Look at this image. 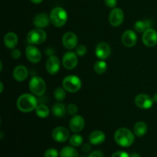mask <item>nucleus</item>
<instances>
[{
	"instance_id": "c85d7f7f",
	"label": "nucleus",
	"mask_w": 157,
	"mask_h": 157,
	"mask_svg": "<svg viewBox=\"0 0 157 157\" xmlns=\"http://www.w3.org/2000/svg\"><path fill=\"white\" fill-rule=\"evenodd\" d=\"M54 97H55V100L58 101H62L65 98L66 93L64 88H61V87H58L55 89V92H54Z\"/></svg>"
},
{
	"instance_id": "f8f14e48",
	"label": "nucleus",
	"mask_w": 157,
	"mask_h": 157,
	"mask_svg": "<svg viewBox=\"0 0 157 157\" xmlns=\"http://www.w3.org/2000/svg\"><path fill=\"white\" fill-rule=\"evenodd\" d=\"M52 138L54 140L58 143H64L69 138V131L64 127H58L52 131Z\"/></svg>"
},
{
	"instance_id": "a878e982",
	"label": "nucleus",
	"mask_w": 157,
	"mask_h": 157,
	"mask_svg": "<svg viewBox=\"0 0 157 157\" xmlns=\"http://www.w3.org/2000/svg\"><path fill=\"white\" fill-rule=\"evenodd\" d=\"M94 71L98 75H103L106 72L107 69V64L104 61H97L94 66Z\"/></svg>"
},
{
	"instance_id": "20e7f679",
	"label": "nucleus",
	"mask_w": 157,
	"mask_h": 157,
	"mask_svg": "<svg viewBox=\"0 0 157 157\" xmlns=\"http://www.w3.org/2000/svg\"><path fill=\"white\" fill-rule=\"evenodd\" d=\"M29 87L32 94L38 97L42 96L46 90L45 82L41 77L38 76H35L31 78Z\"/></svg>"
},
{
	"instance_id": "5701e85b",
	"label": "nucleus",
	"mask_w": 157,
	"mask_h": 157,
	"mask_svg": "<svg viewBox=\"0 0 157 157\" xmlns=\"http://www.w3.org/2000/svg\"><path fill=\"white\" fill-rule=\"evenodd\" d=\"M66 109L65 106L64 104L61 103H57V104H54L52 107V113L55 117H64L66 113Z\"/></svg>"
},
{
	"instance_id": "4be33fe9",
	"label": "nucleus",
	"mask_w": 157,
	"mask_h": 157,
	"mask_svg": "<svg viewBox=\"0 0 157 157\" xmlns=\"http://www.w3.org/2000/svg\"><path fill=\"white\" fill-rule=\"evenodd\" d=\"M148 130V127L147 124L143 121H139L133 127V133L138 137L144 136Z\"/></svg>"
},
{
	"instance_id": "cd10ccee",
	"label": "nucleus",
	"mask_w": 157,
	"mask_h": 157,
	"mask_svg": "<svg viewBox=\"0 0 157 157\" xmlns=\"http://www.w3.org/2000/svg\"><path fill=\"white\" fill-rule=\"evenodd\" d=\"M147 21H137L134 24V29L136 32H144L147 29H150V24H147Z\"/></svg>"
},
{
	"instance_id": "f03ea898",
	"label": "nucleus",
	"mask_w": 157,
	"mask_h": 157,
	"mask_svg": "<svg viewBox=\"0 0 157 157\" xmlns=\"http://www.w3.org/2000/svg\"><path fill=\"white\" fill-rule=\"evenodd\" d=\"M114 140L115 142L121 147H129L134 142V133L128 129L121 127L115 132Z\"/></svg>"
},
{
	"instance_id": "ddd939ff",
	"label": "nucleus",
	"mask_w": 157,
	"mask_h": 157,
	"mask_svg": "<svg viewBox=\"0 0 157 157\" xmlns=\"http://www.w3.org/2000/svg\"><path fill=\"white\" fill-rule=\"evenodd\" d=\"M61 62L58 58L55 55H52L48 58L46 62V70L50 75H56L60 70Z\"/></svg>"
},
{
	"instance_id": "aec40b11",
	"label": "nucleus",
	"mask_w": 157,
	"mask_h": 157,
	"mask_svg": "<svg viewBox=\"0 0 157 157\" xmlns=\"http://www.w3.org/2000/svg\"><path fill=\"white\" fill-rule=\"evenodd\" d=\"M18 42V38L14 32H9L4 37V44L8 48L14 49Z\"/></svg>"
},
{
	"instance_id": "393cba45",
	"label": "nucleus",
	"mask_w": 157,
	"mask_h": 157,
	"mask_svg": "<svg viewBox=\"0 0 157 157\" xmlns=\"http://www.w3.org/2000/svg\"><path fill=\"white\" fill-rule=\"evenodd\" d=\"M35 113L37 116L40 118H46L49 115V109L47 106L44 104L38 105L35 109Z\"/></svg>"
},
{
	"instance_id": "4468645a",
	"label": "nucleus",
	"mask_w": 157,
	"mask_h": 157,
	"mask_svg": "<svg viewBox=\"0 0 157 157\" xmlns=\"http://www.w3.org/2000/svg\"><path fill=\"white\" fill-rule=\"evenodd\" d=\"M78 39L77 35L73 32H66L62 38V44L67 49H73L78 46Z\"/></svg>"
},
{
	"instance_id": "f704fd0d",
	"label": "nucleus",
	"mask_w": 157,
	"mask_h": 157,
	"mask_svg": "<svg viewBox=\"0 0 157 157\" xmlns=\"http://www.w3.org/2000/svg\"><path fill=\"white\" fill-rule=\"evenodd\" d=\"M111 157H130L128 153L124 151H117L113 153Z\"/></svg>"
},
{
	"instance_id": "2eb2a0df",
	"label": "nucleus",
	"mask_w": 157,
	"mask_h": 157,
	"mask_svg": "<svg viewBox=\"0 0 157 157\" xmlns=\"http://www.w3.org/2000/svg\"><path fill=\"white\" fill-rule=\"evenodd\" d=\"M111 53V49L108 44L106 42H101L97 45L95 49L96 56L101 60H105L110 57Z\"/></svg>"
},
{
	"instance_id": "412c9836",
	"label": "nucleus",
	"mask_w": 157,
	"mask_h": 157,
	"mask_svg": "<svg viewBox=\"0 0 157 157\" xmlns=\"http://www.w3.org/2000/svg\"><path fill=\"white\" fill-rule=\"evenodd\" d=\"M106 136L104 132L101 130H95L92 132L89 136V141L94 145H99L105 141Z\"/></svg>"
},
{
	"instance_id": "7ed1b4c3",
	"label": "nucleus",
	"mask_w": 157,
	"mask_h": 157,
	"mask_svg": "<svg viewBox=\"0 0 157 157\" xmlns=\"http://www.w3.org/2000/svg\"><path fill=\"white\" fill-rule=\"evenodd\" d=\"M51 22L55 27H62L67 21V13L63 8L55 7L50 13Z\"/></svg>"
},
{
	"instance_id": "ea45409f",
	"label": "nucleus",
	"mask_w": 157,
	"mask_h": 157,
	"mask_svg": "<svg viewBox=\"0 0 157 157\" xmlns=\"http://www.w3.org/2000/svg\"><path fill=\"white\" fill-rule=\"evenodd\" d=\"M130 157H141V156H140V155H138L137 153H134V154L131 155V156Z\"/></svg>"
},
{
	"instance_id": "423d86ee",
	"label": "nucleus",
	"mask_w": 157,
	"mask_h": 157,
	"mask_svg": "<svg viewBox=\"0 0 157 157\" xmlns=\"http://www.w3.org/2000/svg\"><path fill=\"white\" fill-rule=\"evenodd\" d=\"M47 38V34L43 29H32L28 33L27 41L30 44H40L44 42Z\"/></svg>"
},
{
	"instance_id": "c9c22d12",
	"label": "nucleus",
	"mask_w": 157,
	"mask_h": 157,
	"mask_svg": "<svg viewBox=\"0 0 157 157\" xmlns=\"http://www.w3.org/2000/svg\"><path fill=\"white\" fill-rule=\"evenodd\" d=\"M88 157H104V154L100 150H95V151L92 152Z\"/></svg>"
},
{
	"instance_id": "dca6fc26",
	"label": "nucleus",
	"mask_w": 157,
	"mask_h": 157,
	"mask_svg": "<svg viewBox=\"0 0 157 157\" xmlns=\"http://www.w3.org/2000/svg\"><path fill=\"white\" fill-rule=\"evenodd\" d=\"M123 44L127 48H132L136 44L137 36L136 34L132 30H127L123 34L121 38Z\"/></svg>"
},
{
	"instance_id": "f257e3e1",
	"label": "nucleus",
	"mask_w": 157,
	"mask_h": 157,
	"mask_svg": "<svg viewBox=\"0 0 157 157\" xmlns=\"http://www.w3.org/2000/svg\"><path fill=\"white\" fill-rule=\"evenodd\" d=\"M16 105L20 111L29 113L35 110L38 107V101L33 95L30 94H24L18 98Z\"/></svg>"
},
{
	"instance_id": "bb28decb",
	"label": "nucleus",
	"mask_w": 157,
	"mask_h": 157,
	"mask_svg": "<svg viewBox=\"0 0 157 157\" xmlns=\"http://www.w3.org/2000/svg\"><path fill=\"white\" fill-rule=\"evenodd\" d=\"M83 141H84V139H83L82 136L79 134L72 135L69 140V143H70L71 145L75 147H80L83 144Z\"/></svg>"
},
{
	"instance_id": "a211bd4d",
	"label": "nucleus",
	"mask_w": 157,
	"mask_h": 157,
	"mask_svg": "<svg viewBox=\"0 0 157 157\" xmlns=\"http://www.w3.org/2000/svg\"><path fill=\"white\" fill-rule=\"evenodd\" d=\"M12 75H13V78H15V81L21 82V81H25L28 78L29 71H28L27 67H25L24 65H18L15 67L13 72H12Z\"/></svg>"
},
{
	"instance_id": "6e6552de",
	"label": "nucleus",
	"mask_w": 157,
	"mask_h": 157,
	"mask_svg": "<svg viewBox=\"0 0 157 157\" xmlns=\"http://www.w3.org/2000/svg\"><path fill=\"white\" fill-rule=\"evenodd\" d=\"M124 19V11L120 8H114L109 15V22L114 27L121 25Z\"/></svg>"
},
{
	"instance_id": "39448f33",
	"label": "nucleus",
	"mask_w": 157,
	"mask_h": 157,
	"mask_svg": "<svg viewBox=\"0 0 157 157\" xmlns=\"http://www.w3.org/2000/svg\"><path fill=\"white\" fill-rule=\"evenodd\" d=\"M63 87L64 90L70 93L78 92L81 87V81L78 76L75 75H68L65 77L62 82Z\"/></svg>"
},
{
	"instance_id": "9b49d317",
	"label": "nucleus",
	"mask_w": 157,
	"mask_h": 157,
	"mask_svg": "<svg viewBox=\"0 0 157 157\" xmlns=\"http://www.w3.org/2000/svg\"><path fill=\"white\" fill-rule=\"evenodd\" d=\"M25 55L28 60L33 64L38 63L41 59V53L39 49L32 44L26 48Z\"/></svg>"
},
{
	"instance_id": "2f4dec72",
	"label": "nucleus",
	"mask_w": 157,
	"mask_h": 157,
	"mask_svg": "<svg viewBox=\"0 0 157 157\" xmlns=\"http://www.w3.org/2000/svg\"><path fill=\"white\" fill-rule=\"evenodd\" d=\"M44 157H58V150H55L54 148L48 149L45 151L44 155Z\"/></svg>"
},
{
	"instance_id": "e433bc0d",
	"label": "nucleus",
	"mask_w": 157,
	"mask_h": 157,
	"mask_svg": "<svg viewBox=\"0 0 157 157\" xmlns=\"http://www.w3.org/2000/svg\"><path fill=\"white\" fill-rule=\"evenodd\" d=\"M82 150H83V151L85 152V153H87V152L90 151V144H84V145L83 146Z\"/></svg>"
},
{
	"instance_id": "9d476101",
	"label": "nucleus",
	"mask_w": 157,
	"mask_h": 157,
	"mask_svg": "<svg viewBox=\"0 0 157 157\" xmlns=\"http://www.w3.org/2000/svg\"><path fill=\"white\" fill-rule=\"evenodd\" d=\"M63 66L67 70H72L78 64V57L76 53L67 52L64 55L62 58Z\"/></svg>"
},
{
	"instance_id": "f3484780",
	"label": "nucleus",
	"mask_w": 157,
	"mask_h": 157,
	"mask_svg": "<svg viewBox=\"0 0 157 157\" xmlns=\"http://www.w3.org/2000/svg\"><path fill=\"white\" fill-rule=\"evenodd\" d=\"M85 125V121L84 119L80 115H75L71 120L69 123V127L71 130L74 133H79L84 129Z\"/></svg>"
},
{
	"instance_id": "79ce46f5",
	"label": "nucleus",
	"mask_w": 157,
	"mask_h": 157,
	"mask_svg": "<svg viewBox=\"0 0 157 157\" xmlns=\"http://www.w3.org/2000/svg\"><path fill=\"white\" fill-rule=\"evenodd\" d=\"M81 157H86V156H81Z\"/></svg>"
},
{
	"instance_id": "473e14b6",
	"label": "nucleus",
	"mask_w": 157,
	"mask_h": 157,
	"mask_svg": "<svg viewBox=\"0 0 157 157\" xmlns=\"http://www.w3.org/2000/svg\"><path fill=\"white\" fill-rule=\"evenodd\" d=\"M21 52H20V50H18V49L14 48L13 50H12V53H11V56H12V58L15 60L18 59V58L21 57Z\"/></svg>"
},
{
	"instance_id": "7c9ffc66",
	"label": "nucleus",
	"mask_w": 157,
	"mask_h": 157,
	"mask_svg": "<svg viewBox=\"0 0 157 157\" xmlns=\"http://www.w3.org/2000/svg\"><path fill=\"white\" fill-rule=\"evenodd\" d=\"M67 111L71 116H75L78 113V107L75 104H70L67 107Z\"/></svg>"
},
{
	"instance_id": "72a5a7b5",
	"label": "nucleus",
	"mask_w": 157,
	"mask_h": 157,
	"mask_svg": "<svg viewBox=\"0 0 157 157\" xmlns=\"http://www.w3.org/2000/svg\"><path fill=\"white\" fill-rule=\"evenodd\" d=\"M104 2L107 7L114 9L115 6H117V0H104Z\"/></svg>"
},
{
	"instance_id": "c756f323",
	"label": "nucleus",
	"mask_w": 157,
	"mask_h": 157,
	"mask_svg": "<svg viewBox=\"0 0 157 157\" xmlns=\"http://www.w3.org/2000/svg\"><path fill=\"white\" fill-rule=\"evenodd\" d=\"M75 53L78 56H84L87 53V48L84 45V44H80V45L77 46L76 50H75Z\"/></svg>"
},
{
	"instance_id": "1a4fd4ad",
	"label": "nucleus",
	"mask_w": 157,
	"mask_h": 157,
	"mask_svg": "<svg viewBox=\"0 0 157 157\" xmlns=\"http://www.w3.org/2000/svg\"><path fill=\"white\" fill-rule=\"evenodd\" d=\"M143 42L147 47L152 48L157 44V32L154 29H147L144 32L142 37Z\"/></svg>"
},
{
	"instance_id": "0eeeda50",
	"label": "nucleus",
	"mask_w": 157,
	"mask_h": 157,
	"mask_svg": "<svg viewBox=\"0 0 157 157\" xmlns=\"http://www.w3.org/2000/svg\"><path fill=\"white\" fill-rule=\"evenodd\" d=\"M153 101H154L153 98L145 94H138L134 100L136 107L140 109H144V110L151 108L153 104Z\"/></svg>"
},
{
	"instance_id": "6ab92c4d",
	"label": "nucleus",
	"mask_w": 157,
	"mask_h": 157,
	"mask_svg": "<svg viewBox=\"0 0 157 157\" xmlns=\"http://www.w3.org/2000/svg\"><path fill=\"white\" fill-rule=\"evenodd\" d=\"M51 21L50 16L46 13H40L37 15L34 18V25L38 29H44L47 27Z\"/></svg>"
},
{
	"instance_id": "58836bf2",
	"label": "nucleus",
	"mask_w": 157,
	"mask_h": 157,
	"mask_svg": "<svg viewBox=\"0 0 157 157\" xmlns=\"http://www.w3.org/2000/svg\"><path fill=\"white\" fill-rule=\"evenodd\" d=\"M153 100H154L155 102L157 103V93L155 94L154 96H153Z\"/></svg>"
},
{
	"instance_id": "4c0bfd02",
	"label": "nucleus",
	"mask_w": 157,
	"mask_h": 157,
	"mask_svg": "<svg viewBox=\"0 0 157 157\" xmlns=\"http://www.w3.org/2000/svg\"><path fill=\"white\" fill-rule=\"evenodd\" d=\"M30 1L34 4H40V3L42 2L43 0H30Z\"/></svg>"
},
{
	"instance_id": "b1692460",
	"label": "nucleus",
	"mask_w": 157,
	"mask_h": 157,
	"mask_svg": "<svg viewBox=\"0 0 157 157\" xmlns=\"http://www.w3.org/2000/svg\"><path fill=\"white\" fill-rule=\"evenodd\" d=\"M61 157H79L78 153L74 147H65L60 152Z\"/></svg>"
},
{
	"instance_id": "a19ab883",
	"label": "nucleus",
	"mask_w": 157,
	"mask_h": 157,
	"mask_svg": "<svg viewBox=\"0 0 157 157\" xmlns=\"http://www.w3.org/2000/svg\"><path fill=\"white\" fill-rule=\"evenodd\" d=\"M0 86H1V90H0V92L2 93V92L3 91V84L2 82L0 83Z\"/></svg>"
}]
</instances>
